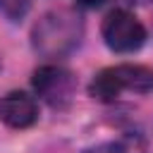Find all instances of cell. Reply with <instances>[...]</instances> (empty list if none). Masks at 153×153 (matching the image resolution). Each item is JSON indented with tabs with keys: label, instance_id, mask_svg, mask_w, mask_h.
<instances>
[{
	"label": "cell",
	"instance_id": "1",
	"mask_svg": "<svg viewBox=\"0 0 153 153\" xmlns=\"http://www.w3.org/2000/svg\"><path fill=\"white\" fill-rule=\"evenodd\" d=\"M81 36H84L81 17L72 10L45 12L31 31L33 48L43 57H62V55L72 53L79 45Z\"/></svg>",
	"mask_w": 153,
	"mask_h": 153
},
{
	"label": "cell",
	"instance_id": "2",
	"mask_svg": "<svg viewBox=\"0 0 153 153\" xmlns=\"http://www.w3.org/2000/svg\"><path fill=\"white\" fill-rule=\"evenodd\" d=\"M122 91L148 93L153 91V69L143 65H115L91 79L88 93L100 103H112Z\"/></svg>",
	"mask_w": 153,
	"mask_h": 153
},
{
	"label": "cell",
	"instance_id": "3",
	"mask_svg": "<svg viewBox=\"0 0 153 153\" xmlns=\"http://www.w3.org/2000/svg\"><path fill=\"white\" fill-rule=\"evenodd\" d=\"M103 41L110 50L115 53H134L143 45L146 41V29L143 24L127 10H112L103 19L100 26Z\"/></svg>",
	"mask_w": 153,
	"mask_h": 153
},
{
	"label": "cell",
	"instance_id": "4",
	"mask_svg": "<svg viewBox=\"0 0 153 153\" xmlns=\"http://www.w3.org/2000/svg\"><path fill=\"white\" fill-rule=\"evenodd\" d=\"M36 93L53 108H67L76 91V79L69 69L60 65H43L33 72Z\"/></svg>",
	"mask_w": 153,
	"mask_h": 153
},
{
	"label": "cell",
	"instance_id": "5",
	"mask_svg": "<svg viewBox=\"0 0 153 153\" xmlns=\"http://www.w3.org/2000/svg\"><path fill=\"white\" fill-rule=\"evenodd\" d=\"M0 117L12 129H26L38 120L36 100L24 91H12L0 98Z\"/></svg>",
	"mask_w": 153,
	"mask_h": 153
},
{
	"label": "cell",
	"instance_id": "6",
	"mask_svg": "<svg viewBox=\"0 0 153 153\" xmlns=\"http://www.w3.org/2000/svg\"><path fill=\"white\" fill-rule=\"evenodd\" d=\"M88 153H146V141H143L141 134H124L115 141L96 146Z\"/></svg>",
	"mask_w": 153,
	"mask_h": 153
},
{
	"label": "cell",
	"instance_id": "7",
	"mask_svg": "<svg viewBox=\"0 0 153 153\" xmlns=\"http://www.w3.org/2000/svg\"><path fill=\"white\" fill-rule=\"evenodd\" d=\"M26 7H29L26 0H0V12L5 17H10L12 22H17L19 17H24Z\"/></svg>",
	"mask_w": 153,
	"mask_h": 153
},
{
	"label": "cell",
	"instance_id": "8",
	"mask_svg": "<svg viewBox=\"0 0 153 153\" xmlns=\"http://www.w3.org/2000/svg\"><path fill=\"white\" fill-rule=\"evenodd\" d=\"M84 7H98V5H103L105 0H79Z\"/></svg>",
	"mask_w": 153,
	"mask_h": 153
}]
</instances>
